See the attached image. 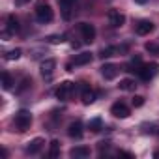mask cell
<instances>
[{"mask_svg": "<svg viewBox=\"0 0 159 159\" xmlns=\"http://www.w3.org/2000/svg\"><path fill=\"white\" fill-rule=\"evenodd\" d=\"M52 17H54L52 8H51L47 2H38V4H36V19H38V23H41V25L51 23Z\"/></svg>", "mask_w": 159, "mask_h": 159, "instance_id": "cell-1", "label": "cell"}, {"mask_svg": "<svg viewBox=\"0 0 159 159\" xmlns=\"http://www.w3.org/2000/svg\"><path fill=\"white\" fill-rule=\"evenodd\" d=\"M30 124H32V114H30L28 111L21 109V111L15 114V125H17V129H19V131H26V129L30 127Z\"/></svg>", "mask_w": 159, "mask_h": 159, "instance_id": "cell-2", "label": "cell"}, {"mask_svg": "<svg viewBox=\"0 0 159 159\" xmlns=\"http://www.w3.org/2000/svg\"><path fill=\"white\" fill-rule=\"evenodd\" d=\"M157 71H159V64L152 62V64H142V67L137 73H139V77L142 81H152V79L157 75Z\"/></svg>", "mask_w": 159, "mask_h": 159, "instance_id": "cell-3", "label": "cell"}, {"mask_svg": "<svg viewBox=\"0 0 159 159\" xmlns=\"http://www.w3.org/2000/svg\"><path fill=\"white\" fill-rule=\"evenodd\" d=\"M73 90H75V83L64 81V83H60V86H58V90H56V98H58L60 101H66V99L71 96Z\"/></svg>", "mask_w": 159, "mask_h": 159, "instance_id": "cell-4", "label": "cell"}, {"mask_svg": "<svg viewBox=\"0 0 159 159\" xmlns=\"http://www.w3.org/2000/svg\"><path fill=\"white\" fill-rule=\"evenodd\" d=\"M79 30H81V36L86 43H92L96 39V26L90 23H81L79 25Z\"/></svg>", "mask_w": 159, "mask_h": 159, "instance_id": "cell-5", "label": "cell"}, {"mask_svg": "<svg viewBox=\"0 0 159 159\" xmlns=\"http://www.w3.org/2000/svg\"><path fill=\"white\" fill-rule=\"evenodd\" d=\"M111 114H112L114 118H127L131 112H129V107H127L125 103H122V101H116V103L111 107Z\"/></svg>", "mask_w": 159, "mask_h": 159, "instance_id": "cell-6", "label": "cell"}, {"mask_svg": "<svg viewBox=\"0 0 159 159\" xmlns=\"http://www.w3.org/2000/svg\"><path fill=\"white\" fill-rule=\"evenodd\" d=\"M109 25L114 26V28L124 26V25H125V15L120 13L118 10H111V11H109Z\"/></svg>", "mask_w": 159, "mask_h": 159, "instance_id": "cell-7", "label": "cell"}, {"mask_svg": "<svg viewBox=\"0 0 159 159\" xmlns=\"http://www.w3.org/2000/svg\"><path fill=\"white\" fill-rule=\"evenodd\" d=\"M124 51H127V47H125V45H122V47H116V45H111V47H105V49H101L98 56H99L101 60H105V58H111V56H116V54H120V52H124Z\"/></svg>", "mask_w": 159, "mask_h": 159, "instance_id": "cell-8", "label": "cell"}, {"mask_svg": "<svg viewBox=\"0 0 159 159\" xmlns=\"http://www.w3.org/2000/svg\"><path fill=\"white\" fill-rule=\"evenodd\" d=\"M54 67H56V60H54V58H47V60H43V62H41L39 71H41V75H43V77H51V75H52V71H54Z\"/></svg>", "mask_w": 159, "mask_h": 159, "instance_id": "cell-9", "label": "cell"}, {"mask_svg": "<svg viewBox=\"0 0 159 159\" xmlns=\"http://www.w3.org/2000/svg\"><path fill=\"white\" fill-rule=\"evenodd\" d=\"M101 75L107 79V81H112V79H116V75H118V66H114V64H103L101 66Z\"/></svg>", "mask_w": 159, "mask_h": 159, "instance_id": "cell-10", "label": "cell"}, {"mask_svg": "<svg viewBox=\"0 0 159 159\" xmlns=\"http://www.w3.org/2000/svg\"><path fill=\"white\" fill-rule=\"evenodd\" d=\"M153 30V23L152 21H139L137 25H135V32L139 34V36H146V34H150Z\"/></svg>", "mask_w": 159, "mask_h": 159, "instance_id": "cell-11", "label": "cell"}, {"mask_svg": "<svg viewBox=\"0 0 159 159\" xmlns=\"http://www.w3.org/2000/svg\"><path fill=\"white\" fill-rule=\"evenodd\" d=\"M67 135L71 137V139H81L83 137V124L81 122H71L69 124V127H67Z\"/></svg>", "mask_w": 159, "mask_h": 159, "instance_id": "cell-12", "label": "cell"}, {"mask_svg": "<svg viewBox=\"0 0 159 159\" xmlns=\"http://www.w3.org/2000/svg\"><path fill=\"white\" fill-rule=\"evenodd\" d=\"M69 155L75 157V159H86L90 155V148L88 146H75V148H71Z\"/></svg>", "mask_w": 159, "mask_h": 159, "instance_id": "cell-13", "label": "cell"}, {"mask_svg": "<svg viewBox=\"0 0 159 159\" xmlns=\"http://www.w3.org/2000/svg\"><path fill=\"white\" fill-rule=\"evenodd\" d=\"M43 144H45V140L43 139H34V140H30L28 142V146H26V153H30V155H36L41 148H43Z\"/></svg>", "mask_w": 159, "mask_h": 159, "instance_id": "cell-14", "label": "cell"}, {"mask_svg": "<svg viewBox=\"0 0 159 159\" xmlns=\"http://www.w3.org/2000/svg\"><path fill=\"white\" fill-rule=\"evenodd\" d=\"M58 4H60V10H62L64 19H69L71 17V8L75 4V0H58Z\"/></svg>", "mask_w": 159, "mask_h": 159, "instance_id": "cell-15", "label": "cell"}, {"mask_svg": "<svg viewBox=\"0 0 159 159\" xmlns=\"http://www.w3.org/2000/svg\"><path fill=\"white\" fill-rule=\"evenodd\" d=\"M92 58H94L92 52H81V54L75 56V62H73V64H75V66H86V64L92 62Z\"/></svg>", "mask_w": 159, "mask_h": 159, "instance_id": "cell-16", "label": "cell"}, {"mask_svg": "<svg viewBox=\"0 0 159 159\" xmlns=\"http://www.w3.org/2000/svg\"><path fill=\"white\" fill-rule=\"evenodd\" d=\"M118 88L124 90V92H133V90L137 88V83L133 81V79H122L120 84H118Z\"/></svg>", "mask_w": 159, "mask_h": 159, "instance_id": "cell-17", "label": "cell"}, {"mask_svg": "<svg viewBox=\"0 0 159 159\" xmlns=\"http://www.w3.org/2000/svg\"><path fill=\"white\" fill-rule=\"evenodd\" d=\"M142 67V60H140V56H133L131 60H129V64H127V71H139Z\"/></svg>", "mask_w": 159, "mask_h": 159, "instance_id": "cell-18", "label": "cell"}, {"mask_svg": "<svg viewBox=\"0 0 159 159\" xmlns=\"http://www.w3.org/2000/svg\"><path fill=\"white\" fill-rule=\"evenodd\" d=\"M94 101H96V92H92L90 88L83 90V103L84 105H92Z\"/></svg>", "mask_w": 159, "mask_h": 159, "instance_id": "cell-19", "label": "cell"}, {"mask_svg": "<svg viewBox=\"0 0 159 159\" xmlns=\"http://www.w3.org/2000/svg\"><path fill=\"white\" fill-rule=\"evenodd\" d=\"M49 155H51V157H58V155H60V140H58V139H52V140H51Z\"/></svg>", "mask_w": 159, "mask_h": 159, "instance_id": "cell-20", "label": "cell"}, {"mask_svg": "<svg viewBox=\"0 0 159 159\" xmlns=\"http://www.w3.org/2000/svg\"><path fill=\"white\" fill-rule=\"evenodd\" d=\"M17 30H19V21H17L15 15H10V17H8V32L13 34V32H17Z\"/></svg>", "mask_w": 159, "mask_h": 159, "instance_id": "cell-21", "label": "cell"}, {"mask_svg": "<svg viewBox=\"0 0 159 159\" xmlns=\"http://www.w3.org/2000/svg\"><path fill=\"white\" fill-rule=\"evenodd\" d=\"M11 86H13V79H11V75L8 71H4L2 73V88L4 90H10Z\"/></svg>", "mask_w": 159, "mask_h": 159, "instance_id": "cell-22", "label": "cell"}, {"mask_svg": "<svg viewBox=\"0 0 159 159\" xmlns=\"http://www.w3.org/2000/svg\"><path fill=\"white\" fill-rule=\"evenodd\" d=\"M64 39H66L64 34H52V36H47V38H45V41H47V43H52V45H58V43H62Z\"/></svg>", "mask_w": 159, "mask_h": 159, "instance_id": "cell-23", "label": "cell"}, {"mask_svg": "<svg viewBox=\"0 0 159 159\" xmlns=\"http://www.w3.org/2000/svg\"><path fill=\"white\" fill-rule=\"evenodd\" d=\"M101 127H103L101 118H94V120H90V124H88V129H90V131H94V133L101 131Z\"/></svg>", "mask_w": 159, "mask_h": 159, "instance_id": "cell-24", "label": "cell"}, {"mask_svg": "<svg viewBox=\"0 0 159 159\" xmlns=\"http://www.w3.org/2000/svg\"><path fill=\"white\" fill-rule=\"evenodd\" d=\"M144 49H146L150 54L159 56V45H157V43H146V45H144Z\"/></svg>", "mask_w": 159, "mask_h": 159, "instance_id": "cell-25", "label": "cell"}, {"mask_svg": "<svg viewBox=\"0 0 159 159\" xmlns=\"http://www.w3.org/2000/svg\"><path fill=\"white\" fill-rule=\"evenodd\" d=\"M21 54H23L21 49H13V51H10L6 54V60H17V58H21Z\"/></svg>", "mask_w": 159, "mask_h": 159, "instance_id": "cell-26", "label": "cell"}, {"mask_svg": "<svg viewBox=\"0 0 159 159\" xmlns=\"http://www.w3.org/2000/svg\"><path fill=\"white\" fill-rule=\"evenodd\" d=\"M131 103H133V107H135V109H139V107H142V105H144V98H142V96H135V98L131 99Z\"/></svg>", "mask_w": 159, "mask_h": 159, "instance_id": "cell-27", "label": "cell"}, {"mask_svg": "<svg viewBox=\"0 0 159 159\" xmlns=\"http://www.w3.org/2000/svg\"><path fill=\"white\" fill-rule=\"evenodd\" d=\"M144 133H152V135H155V133H159V127H157V125H148V127L144 129Z\"/></svg>", "mask_w": 159, "mask_h": 159, "instance_id": "cell-28", "label": "cell"}, {"mask_svg": "<svg viewBox=\"0 0 159 159\" xmlns=\"http://www.w3.org/2000/svg\"><path fill=\"white\" fill-rule=\"evenodd\" d=\"M109 146H111V142H109V140H101V142H99V150H107Z\"/></svg>", "mask_w": 159, "mask_h": 159, "instance_id": "cell-29", "label": "cell"}, {"mask_svg": "<svg viewBox=\"0 0 159 159\" xmlns=\"http://www.w3.org/2000/svg\"><path fill=\"white\" fill-rule=\"evenodd\" d=\"M28 2H30V0H15L17 6H25V4H28Z\"/></svg>", "mask_w": 159, "mask_h": 159, "instance_id": "cell-30", "label": "cell"}, {"mask_svg": "<svg viewBox=\"0 0 159 159\" xmlns=\"http://www.w3.org/2000/svg\"><path fill=\"white\" fill-rule=\"evenodd\" d=\"M120 155H122V157H129V159H133V153H129V152H120Z\"/></svg>", "mask_w": 159, "mask_h": 159, "instance_id": "cell-31", "label": "cell"}, {"mask_svg": "<svg viewBox=\"0 0 159 159\" xmlns=\"http://www.w3.org/2000/svg\"><path fill=\"white\" fill-rule=\"evenodd\" d=\"M135 2H137V4H146L148 0H135Z\"/></svg>", "mask_w": 159, "mask_h": 159, "instance_id": "cell-32", "label": "cell"}]
</instances>
